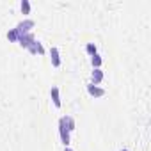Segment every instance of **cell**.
<instances>
[{"instance_id":"1","label":"cell","mask_w":151,"mask_h":151,"mask_svg":"<svg viewBox=\"0 0 151 151\" xmlns=\"http://www.w3.org/2000/svg\"><path fill=\"white\" fill-rule=\"evenodd\" d=\"M34 25H36V23H34L32 20H23V22H20V23L14 27V30L18 32V36H20V34H29V32L34 29Z\"/></svg>"},{"instance_id":"2","label":"cell","mask_w":151,"mask_h":151,"mask_svg":"<svg viewBox=\"0 0 151 151\" xmlns=\"http://www.w3.org/2000/svg\"><path fill=\"white\" fill-rule=\"evenodd\" d=\"M59 135H60V142L68 147V146H69V142H71V139H69V132L66 130V126H64L62 119H59Z\"/></svg>"},{"instance_id":"3","label":"cell","mask_w":151,"mask_h":151,"mask_svg":"<svg viewBox=\"0 0 151 151\" xmlns=\"http://www.w3.org/2000/svg\"><path fill=\"white\" fill-rule=\"evenodd\" d=\"M87 93L93 96V98H101V96H105L107 94V91L105 89H101V87H98V86H94V84H87Z\"/></svg>"},{"instance_id":"4","label":"cell","mask_w":151,"mask_h":151,"mask_svg":"<svg viewBox=\"0 0 151 151\" xmlns=\"http://www.w3.org/2000/svg\"><path fill=\"white\" fill-rule=\"evenodd\" d=\"M103 78H105V75H103V69H101V68L93 69V73H91V84L98 86V84L103 82Z\"/></svg>"},{"instance_id":"5","label":"cell","mask_w":151,"mask_h":151,"mask_svg":"<svg viewBox=\"0 0 151 151\" xmlns=\"http://www.w3.org/2000/svg\"><path fill=\"white\" fill-rule=\"evenodd\" d=\"M34 39H36V37L32 36V32H29V34H20V36H18V43H20L22 48H29Z\"/></svg>"},{"instance_id":"6","label":"cell","mask_w":151,"mask_h":151,"mask_svg":"<svg viewBox=\"0 0 151 151\" xmlns=\"http://www.w3.org/2000/svg\"><path fill=\"white\" fill-rule=\"evenodd\" d=\"M27 50H29V52H30L32 55H37V53H39V55H43V53H45V48H43V45H41V43H39L37 39H34V41L30 43V46H29Z\"/></svg>"},{"instance_id":"7","label":"cell","mask_w":151,"mask_h":151,"mask_svg":"<svg viewBox=\"0 0 151 151\" xmlns=\"http://www.w3.org/2000/svg\"><path fill=\"white\" fill-rule=\"evenodd\" d=\"M50 60H52V66L53 68H59L60 66V55H59V50L55 46L50 48Z\"/></svg>"},{"instance_id":"8","label":"cell","mask_w":151,"mask_h":151,"mask_svg":"<svg viewBox=\"0 0 151 151\" xmlns=\"http://www.w3.org/2000/svg\"><path fill=\"white\" fill-rule=\"evenodd\" d=\"M50 96H52V101H53V105L57 107V109H60V94H59V87L57 86H52V89H50Z\"/></svg>"},{"instance_id":"9","label":"cell","mask_w":151,"mask_h":151,"mask_svg":"<svg viewBox=\"0 0 151 151\" xmlns=\"http://www.w3.org/2000/svg\"><path fill=\"white\" fill-rule=\"evenodd\" d=\"M62 119V123H64V126H66V130L71 133L73 130H75V119L71 117V116H64V117H60Z\"/></svg>"},{"instance_id":"10","label":"cell","mask_w":151,"mask_h":151,"mask_svg":"<svg viewBox=\"0 0 151 151\" xmlns=\"http://www.w3.org/2000/svg\"><path fill=\"white\" fill-rule=\"evenodd\" d=\"M91 64H93V69H96V68H101V64H103V59H101V55H100V53L93 55V57H91Z\"/></svg>"},{"instance_id":"11","label":"cell","mask_w":151,"mask_h":151,"mask_svg":"<svg viewBox=\"0 0 151 151\" xmlns=\"http://www.w3.org/2000/svg\"><path fill=\"white\" fill-rule=\"evenodd\" d=\"M6 36H7V39H9L11 43H18V32H16L14 29H9Z\"/></svg>"},{"instance_id":"12","label":"cell","mask_w":151,"mask_h":151,"mask_svg":"<svg viewBox=\"0 0 151 151\" xmlns=\"http://www.w3.org/2000/svg\"><path fill=\"white\" fill-rule=\"evenodd\" d=\"M20 9H22L23 14H29L30 13V2H29V0H22V2H20Z\"/></svg>"},{"instance_id":"13","label":"cell","mask_w":151,"mask_h":151,"mask_svg":"<svg viewBox=\"0 0 151 151\" xmlns=\"http://www.w3.org/2000/svg\"><path fill=\"white\" fill-rule=\"evenodd\" d=\"M86 52L93 57V55H96V53H98V48H96V45H94V43H87V45H86Z\"/></svg>"},{"instance_id":"14","label":"cell","mask_w":151,"mask_h":151,"mask_svg":"<svg viewBox=\"0 0 151 151\" xmlns=\"http://www.w3.org/2000/svg\"><path fill=\"white\" fill-rule=\"evenodd\" d=\"M64 151H73V149L71 147H64Z\"/></svg>"},{"instance_id":"15","label":"cell","mask_w":151,"mask_h":151,"mask_svg":"<svg viewBox=\"0 0 151 151\" xmlns=\"http://www.w3.org/2000/svg\"><path fill=\"white\" fill-rule=\"evenodd\" d=\"M121 151H128V149H121Z\"/></svg>"}]
</instances>
